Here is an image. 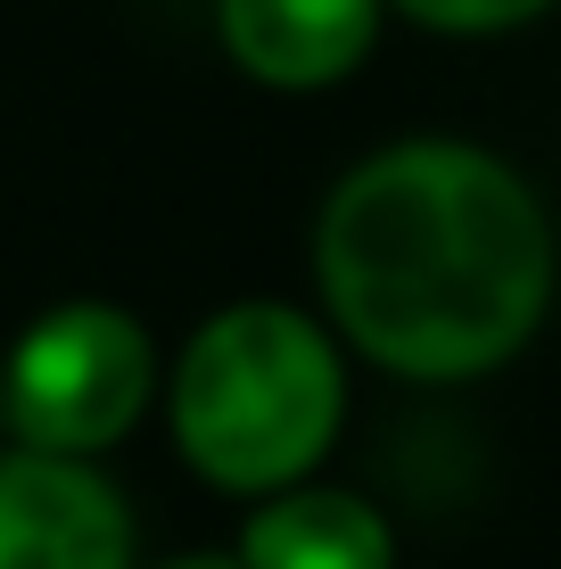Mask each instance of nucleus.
<instances>
[{
    "instance_id": "0eeeda50",
    "label": "nucleus",
    "mask_w": 561,
    "mask_h": 569,
    "mask_svg": "<svg viewBox=\"0 0 561 569\" xmlns=\"http://www.w3.org/2000/svg\"><path fill=\"white\" fill-rule=\"evenodd\" d=\"M404 17H421V26L438 33H512L529 26V17H545L553 0H397Z\"/></svg>"
},
{
    "instance_id": "39448f33",
    "label": "nucleus",
    "mask_w": 561,
    "mask_h": 569,
    "mask_svg": "<svg viewBox=\"0 0 561 569\" xmlns=\"http://www.w3.org/2000/svg\"><path fill=\"white\" fill-rule=\"evenodd\" d=\"M223 50L273 91H322L363 67L380 0H216Z\"/></svg>"
},
{
    "instance_id": "6e6552de",
    "label": "nucleus",
    "mask_w": 561,
    "mask_h": 569,
    "mask_svg": "<svg viewBox=\"0 0 561 569\" xmlns=\"http://www.w3.org/2000/svg\"><path fill=\"white\" fill-rule=\"evenodd\" d=\"M166 569H240V561H166Z\"/></svg>"
},
{
    "instance_id": "423d86ee",
    "label": "nucleus",
    "mask_w": 561,
    "mask_h": 569,
    "mask_svg": "<svg viewBox=\"0 0 561 569\" xmlns=\"http://www.w3.org/2000/svg\"><path fill=\"white\" fill-rule=\"evenodd\" d=\"M240 569H397V528L380 520V503H363L355 487L289 479V487L264 496V512L248 520Z\"/></svg>"
},
{
    "instance_id": "1a4fd4ad",
    "label": "nucleus",
    "mask_w": 561,
    "mask_h": 569,
    "mask_svg": "<svg viewBox=\"0 0 561 569\" xmlns=\"http://www.w3.org/2000/svg\"><path fill=\"white\" fill-rule=\"evenodd\" d=\"M0 421H9V405H0Z\"/></svg>"
},
{
    "instance_id": "20e7f679",
    "label": "nucleus",
    "mask_w": 561,
    "mask_h": 569,
    "mask_svg": "<svg viewBox=\"0 0 561 569\" xmlns=\"http://www.w3.org/2000/svg\"><path fill=\"white\" fill-rule=\"evenodd\" d=\"M0 569H132V512L91 455H0Z\"/></svg>"
},
{
    "instance_id": "f257e3e1",
    "label": "nucleus",
    "mask_w": 561,
    "mask_h": 569,
    "mask_svg": "<svg viewBox=\"0 0 561 569\" xmlns=\"http://www.w3.org/2000/svg\"><path fill=\"white\" fill-rule=\"evenodd\" d=\"M322 306L404 380H471L537 339L553 231L537 190L471 141L363 157L314 223Z\"/></svg>"
},
{
    "instance_id": "f03ea898",
    "label": "nucleus",
    "mask_w": 561,
    "mask_h": 569,
    "mask_svg": "<svg viewBox=\"0 0 561 569\" xmlns=\"http://www.w3.org/2000/svg\"><path fill=\"white\" fill-rule=\"evenodd\" d=\"M347 371L298 306H223L173 363V438L223 496H273L331 455Z\"/></svg>"
},
{
    "instance_id": "7ed1b4c3",
    "label": "nucleus",
    "mask_w": 561,
    "mask_h": 569,
    "mask_svg": "<svg viewBox=\"0 0 561 569\" xmlns=\"http://www.w3.org/2000/svg\"><path fill=\"white\" fill-rule=\"evenodd\" d=\"M149 380H158V356H149V330L132 322L124 306H50L26 339L0 363V405H9V429L26 446H50V455H100L116 446L149 405Z\"/></svg>"
}]
</instances>
